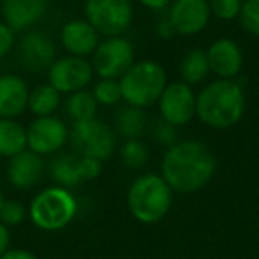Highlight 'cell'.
<instances>
[{"instance_id": "52a82bcc", "label": "cell", "mask_w": 259, "mask_h": 259, "mask_svg": "<svg viewBox=\"0 0 259 259\" xmlns=\"http://www.w3.org/2000/svg\"><path fill=\"white\" fill-rule=\"evenodd\" d=\"M85 20L103 37L122 36L134 23L132 0H85Z\"/></svg>"}, {"instance_id": "8fae6325", "label": "cell", "mask_w": 259, "mask_h": 259, "mask_svg": "<svg viewBox=\"0 0 259 259\" xmlns=\"http://www.w3.org/2000/svg\"><path fill=\"white\" fill-rule=\"evenodd\" d=\"M69 139L66 122L57 115L36 117L27 128V149L41 156L59 153Z\"/></svg>"}, {"instance_id": "f546056e", "label": "cell", "mask_w": 259, "mask_h": 259, "mask_svg": "<svg viewBox=\"0 0 259 259\" xmlns=\"http://www.w3.org/2000/svg\"><path fill=\"white\" fill-rule=\"evenodd\" d=\"M151 137L156 144L170 148L172 144H176L180 139H178V128L169 122H165L163 119H158L151 124Z\"/></svg>"}, {"instance_id": "9a60e30c", "label": "cell", "mask_w": 259, "mask_h": 259, "mask_svg": "<svg viewBox=\"0 0 259 259\" xmlns=\"http://www.w3.org/2000/svg\"><path fill=\"white\" fill-rule=\"evenodd\" d=\"M45 172H47V163H45L43 156L30 149L11 156L8 160V167H6L8 181L18 190H30L36 185H39Z\"/></svg>"}, {"instance_id": "5b68a950", "label": "cell", "mask_w": 259, "mask_h": 259, "mask_svg": "<svg viewBox=\"0 0 259 259\" xmlns=\"http://www.w3.org/2000/svg\"><path fill=\"white\" fill-rule=\"evenodd\" d=\"M167 83L169 82H167L165 68L149 59L134 62L128 71L119 78L122 101L139 108H148L158 103Z\"/></svg>"}, {"instance_id": "603a6c76", "label": "cell", "mask_w": 259, "mask_h": 259, "mask_svg": "<svg viewBox=\"0 0 259 259\" xmlns=\"http://www.w3.org/2000/svg\"><path fill=\"white\" fill-rule=\"evenodd\" d=\"M61 105V93L50 83H41L34 87L29 93V103L27 108L32 112L36 117H45V115H54L55 110Z\"/></svg>"}, {"instance_id": "1f68e13d", "label": "cell", "mask_w": 259, "mask_h": 259, "mask_svg": "<svg viewBox=\"0 0 259 259\" xmlns=\"http://www.w3.org/2000/svg\"><path fill=\"white\" fill-rule=\"evenodd\" d=\"M15 47H16V32L8 23L0 22V59H4Z\"/></svg>"}, {"instance_id": "7c38bea8", "label": "cell", "mask_w": 259, "mask_h": 259, "mask_svg": "<svg viewBox=\"0 0 259 259\" xmlns=\"http://www.w3.org/2000/svg\"><path fill=\"white\" fill-rule=\"evenodd\" d=\"M195 100L197 94L188 83L181 80L167 83L158 100L160 119L176 128L188 124L195 117Z\"/></svg>"}, {"instance_id": "d590c367", "label": "cell", "mask_w": 259, "mask_h": 259, "mask_svg": "<svg viewBox=\"0 0 259 259\" xmlns=\"http://www.w3.org/2000/svg\"><path fill=\"white\" fill-rule=\"evenodd\" d=\"M137 2H141L144 8L151 9V11H163L169 8L172 0H137Z\"/></svg>"}, {"instance_id": "5bb4252c", "label": "cell", "mask_w": 259, "mask_h": 259, "mask_svg": "<svg viewBox=\"0 0 259 259\" xmlns=\"http://www.w3.org/2000/svg\"><path fill=\"white\" fill-rule=\"evenodd\" d=\"M209 73L217 75V78L234 80L240 76L243 69V50L231 37H219L206 50Z\"/></svg>"}, {"instance_id": "f1b7e54d", "label": "cell", "mask_w": 259, "mask_h": 259, "mask_svg": "<svg viewBox=\"0 0 259 259\" xmlns=\"http://www.w3.org/2000/svg\"><path fill=\"white\" fill-rule=\"evenodd\" d=\"M240 22L248 34L259 37V0H243Z\"/></svg>"}, {"instance_id": "484cf974", "label": "cell", "mask_w": 259, "mask_h": 259, "mask_svg": "<svg viewBox=\"0 0 259 259\" xmlns=\"http://www.w3.org/2000/svg\"><path fill=\"white\" fill-rule=\"evenodd\" d=\"M93 96L96 100V103L103 105V107H114V105H117L119 101H122L119 80L100 78V82L93 89Z\"/></svg>"}, {"instance_id": "d6986e66", "label": "cell", "mask_w": 259, "mask_h": 259, "mask_svg": "<svg viewBox=\"0 0 259 259\" xmlns=\"http://www.w3.org/2000/svg\"><path fill=\"white\" fill-rule=\"evenodd\" d=\"M48 174L55 181V185L69 190L83 183L78 169V155H71V153H62L52 158V162L48 163Z\"/></svg>"}, {"instance_id": "7a4b0ae2", "label": "cell", "mask_w": 259, "mask_h": 259, "mask_svg": "<svg viewBox=\"0 0 259 259\" xmlns=\"http://www.w3.org/2000/svg\"><path fill=\"white\" fill-rule=\"evenodd\" d=\"M247 108L245 89L238 78H217L202 87L195 100V117L213 130H227L241 121Z\"/></svg>"}, {"instance_id": "ffe728a7", "label": "cell", "mask_w": 259, "mask_h": 259, "mask_svg": "<svg viewBox=\"0 0 259 259\" xmlns=\"http://www.w3.org/2000/svg\"><path fill=\"white\" fill-rule=\"evenodd\" d=\"M148 130V117L144 108L124 105L117 110L114 121V132L124 139H141Z\"/></svg>"}, {"instance_id": "8992f818", "label": "cell", "mask_w": 259, "mask_h": 259, "mask_svg": "<svg viewBox=\"0 0 259 259\" xmlns=\"http://www.w3.org/2000/svg\"><path fill=\"white\" fill-rule=\"evenodd\" d=\"M68 141L78 156H91L101 162L110 160L117 149V134L114 128L96 117L73 122Z\"/></svg>"}, {"instance_id": "2e32d148", "label": "cell", "mask_w": 259, "mask_h": 259, "mask_svg": "<svg viewBox=\"0 0 259 259\" xmlns=\"http://www.w3.org/2000/svg\"><path fill=\"white\" fill-rule=\"evenodd\" d=\"M0 9L4 23H8L15 32H25L43 20L48 0H0Z\"/></svg>"}, {"instance_id": "836d02e7", "label": "cell", "mask_w": 259, "mask_h": 259, "mask_svg": "<svg viewBox=\"0 0 259 259\" xmlns=\"http://www.w3.org/2000/svg\"><path fill=\"white\" fill-rule=\"evenodd\" d=\"M0 259H39L34 252L27 250V248H9Z\"/></svg>"}, {"instance_id": "4dcf8cb0", "label": "cell", "mask_w": 259, "mask_h": 259, "mask_svg": "<svg viewBox=\"0 0 259 259\" xmlns=\"http://www.w3.org/2000/svg\"><path fill=\"white\" fill-rule=\"evenodd\" d=\"M78 169L83 181H93L101 176L103 162L98 158H91V156H78Z\"/></svg>"}, {"instance_id": "ba28073f", "label": "cell", "mask_w": 259, "mask_h": 259, "mask_svg": "<svg viewBox=\"0 0 259 259\" xmlns=\"http://www.w3.org/2000/svg\"><path fill=\"white\" fill-rule=\"evenodd\" d=\"M135 62V48L124 36H112L100 41L91 55L94 75L100 78L119 80Z\"/></svg>"}, {"instance_id": "9c48e42d", "label": "cell", "mask_w": 259, "mask_h": 259, "mask_svg": "<svg viewBox=\"0 0 259 259\" xmlns=\"http://www.w3.org/2000/svg\"><path fill=\"white\" fill-rule=\"evenodd\" d=\"M94 78V69L85 57L66 55L55 59L48 69V83L61 94H73L91 85Z\"/></svg>"}, {"instance_id": "7402d4cb", "label": "cell", "mask_w": 259, "mask_h": 259, "mask_svg": "<svg viewBox=\"0 0 259 259\" xmlns=\"http://www.w3.org/2000/svg\"><path fill=\"white\" fill-rule=\"evenodd\" d=\"M180 76L181 82L188 83L190 87L204 82L209 76L206 50H202V48H190V50L185 52L180 61Z\"/></svg>"}, {"instance_id": "e0dca14e", "label": "cell", "mask_w": 259, "mask_h": 259, "mask_svg": "<svg viewBox=\"0 0 259 259\" xmlns=\"http://www.w3.org/2000/svg\"><path fill=\"white\" fill-rule=\"evenodd\" d=\"M100 34L98 30L83 20H69L61 29V45L69 55L76 57H91L100 45Z\"/></svg>"}, {"instance_id": "cb8c5ba5", "label": "cell", "mask_w": 259, "mask_h": 259, "mask_svg": "<svg viewBox=\"0 0 259 259\" xmlns=\"http://www.w3.org/2000/svg\"><path fill=\"white\" fill-rule=\"evenodd\" d=\"M98 107L100 105L96 103L93 93L87 89L76 91V93L69 94V98L66 100V114L73 119V122L96 117Z\"/></svg>"}, {"instance_id": "ac0fdd59", "label": "cell", "mask_w": 259, "mask_h": 259, "mask_svg": "<svg viewBox=\"0 0 259 259\" xmlns=\"http://www.w3.org/2000/svg\"><path fill=\"white\" fill-rule=\"evenodd\" d=\"M29 85L18 75L6 73L0 75V117L16 119L27 110Z\"/></svg>"}, {"instance_id": "4fadbf2b", "label": "cell", "mask_w": 259, "mask_h": 259, "mask_svg": "<svg viewBox=\"0 0 259 259\" xmlns=\"http://www.w3.org/2000/svg\"><path fill=\"white\" fill-rule=\"evenodd\" d=\"M167 18L180 36H197L211 20L208 0H172Z\"/></svg>"}, {"instance_id": "277c9868", "label": "cell", "mask_w": 259, "mask_h": 259, "mask_svg": "<svg viewBox=\"0 0 259 259\" xmlns=\"http://www.w3.org/2000/svg\"><path fill=\"white\" fill-rule=\"evenodd\" d=\"M76 211H78V201L73 192L59 185L37 192L27 209L30 222L37 229L47 233H55L68 227L76 217Z\"/></svg>"}, {"instance_id": "8d00e7d4", "label": "cell", "mask_w": 259, "mask_h": 259, "mask_svg": "<svg viewBox=\"0 0 259 259\" xmlns=\"http://www.w3.org/2000/svg\"><path fill=\"white\" fill-rule=\"evenodd\" d=\"M2 202H4V195H2V192H0V206H2Z\"/></svg>"}, {"instance_id": "e575fe53", "label": "cell", "mask_w": 259, "mask_h": 259, "mask_svg": "<svg viewBox=\"0 0 259 259\" xmlns=\"http://www.w3.org/2000/svg\"><path fill=\"white\" fill-rule=\"evenodd\" d=\"M9 245H11V229L0 222V257L9 250Z\"/></svg>"}, {"instance_id": "3957f363", "label": "cell", "mask_w": 259, "mask_h": 259, "mask_svg": "<svg viewBox=\"0 0 259 259\" xmlns=\"http://www.w3.org/2000/svg\"><path fill=\"white\" fill-rule=\"evenodd\" d=\"M174 192L160 174L148 172L135 178L126 192V206L141 224H156L172 208Z\"/></svg>"}, {"instance_id": "44dd1931", "label": "cell", "mask_w": 259, "mask_h": 259, "mask_svg": "<svg viewBox=\"0 0 259 259\" xmlns=\"http://www.w3.org/2000/svg\"><path fill=\"white\" fill-rule=\"evenodd\" d=\"M27 149V128L16 119L0 117V156L11 158Z\"/></svg>"}, {"instance_id": "30bf717a", "label": "cell", "mask_w": 259, "mask_h": 259, "mask_svg": "<svg viewBox=\"0 0 259 259\" xmlns=\"http://www.w3.org/2000/svg\"><path fill=\"white\" fill-rule=\"evenodd\" d=\"M16 50H18V61L22 68L30 73L48 71L57 59L55 41L47 32L37 29L22 32Z\"/></svg>"}, {"instance_id": "d4e9b609", "label": "cell", "mask_w": 259, "mask_h": 259, "mask_svg": "<svg viewBox=\"0 0 259 259\" xmlns=\"http://www.w3.org/2000/svg\"><path fill=\"white\" fill-rule=\"evenodd\" d=\"M119 156L126 169L139 170L148 163L149 151L141 139H126L124 144L119 149Z\"/></svg>"}, {"instance_id": "4316f807", "label": "cell", "mask_w": 259, "mask_h": 259, "mask_svg": "<svg viewBox=\"0 0 259 259\" xmlns=\"http://www.w3.org/2000/svg\"><path fill=\"white\" fill-rule=\"evenodd\" d=\"M211 16L222 20V22H233L240 18L243 0H208Z\"/></svg>"}, {"instance_id": "d6a6232c", "label": "cell", "mask_w": 259, "mask_h": 259, "mask_svg": "<svg viewBox=\"0 0 259 259\" xmlns=\"http://www.w3.org/2000/svg\"><path fill=\"white\" fill-rule=\"evenodd\" d=\"M155 34L158 37H162V39H172L174 36H178L172 23H170V20L167 18V16L160 18L158 22L155 23Z\"/></svg>"}, {"instance_id": "83f0119b", "label": "cell", "mask_w": 259, "mask_h": 259, "mask_svg": "<svg viewBox=\"0 0 259 259\" xmlns=\"http://www.w3.org/2000/svg\"><path fill=\"white\" fill-rule=\"evenodd\" d=\"M27 215H29L27 208L15 199H4V202L0 206V222L6 224L8 227L20 226L27 219Z\"/></svg>"}, {"instance_id": "6da1fadb", "label": "cell", "mask_w": 259, "mask_h": 259, "mask_svg": "<svg viewBox=\"0 0 259 259\" xmlns=\"http://www.w3.org/2000/svg\"><path fill=\"white\" fill-rule=\"evenodd\" d=\"M160 172L172 192L194 194L202 190L215 176V153L201 141H178L167 148L160 163Z\"/></svg>"}]
</instances>
